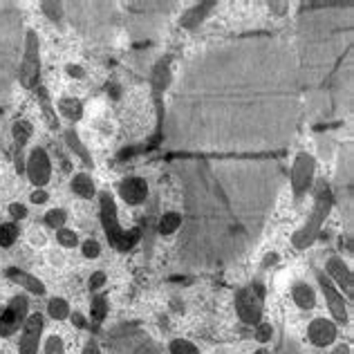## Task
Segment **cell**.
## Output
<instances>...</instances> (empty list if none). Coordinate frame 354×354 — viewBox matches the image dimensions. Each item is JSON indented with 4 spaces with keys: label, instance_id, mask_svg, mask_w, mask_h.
<instances>
[{
    "label": "cell",
    "instance_id": "obj_8",
    "mask_svg": "<svg viewBox=\"0 0 354 354\" xmlns=\"http://www.w3.org/2000/svg\"><path fill=\"white\" fill-rule=\"evenodd\" d=\"M110 354H162L160 346L137 323H121L108 332Z\"/></svg>",
    "mask_w": 354,
    "mask_h": 354
},
{
    "label": "cell",
    "instance_id": "obj_6",
    "mask_svg": "<svg viewBox=\"0 0 354 354\" xmlns=\"http://www.w3.org/2000/svg\"><path fill=\"white\" fill-rule=\"evenodd\" d=\"M177 3H124L126 25L133 39H148L162 30Z\"/></svg>",
    "mask_w": 354,
    "mask_h": 354
},
{
    "label": "cell",
    "instance_id": "obj_33",
    "mask_svg": "<svg viewBox=\"0 0 354 354\" xmlns=\"http://www.w3.org/2000/svg\"><path fill=\"white\" fill-rule=\"evenodd\" d=\"M169 352H171V354H200V350L195 348L191 341H184V339H175V341H171Z\"/></svg>",
    "mask_w": 354,
    "mask_h": 354
},
{
    "label": "cell",
    "instance_id": "obj_22",
    "mask_svg": "<svg viewBox=\"0 0 354 354\" xmlns=\"http://www.w3.org/2000/svg\"><path fill=\"white\" fill-rule=\"evenodd\" d=\"M292 298L294 303L301 307V310H312V307L316 305V296H314V290L307 283H298L294 285L292 290Z\"/></svg>",
    "mask_w": 354,
    "mask_h": 354
},
{
    "label": "cell",
    "instance_id": "obj_44",
    "mask_svg": "<svg viewBox=\"0 0 354 354\" xmlns=\"http://www.w3.org/2000/svg\"><path fill=\"white\" fill-rule=\"evenodd\" d=\"M68 74L74 79H83V74H86V72H83L81 65H68Z\"/></svg>",
    "mask_w": 354,
    "mask_h": 354
},
{
    "label": "cell",
    "instance_id": "obj_14",
    "mask_svg": "<svg viewBox=\"0 0 354 354\" xmlns=\"http://www.w3.org/2000/svg\"><path fill=\"white\" fill-rule=\"evenodd\" d=\"M25 171H27V177H30V182L34 186H39V189L50 182V177H52V162H50V155L45 153V148H41V146L34 148V151L30 153V157H27Z\"/></svg>",
    "mask_w": 354,
    "mask_h": 354
},
{
    "label": "cell",
    "instance_id": "obj_39",
    "mask_svg": "<svg viewBox=\"0 0 354 354\" xmlns=\"http://www.w3.org/2000/svg\"><path fill=\"white\" fill-rule=\"evenodd\" d=\"M9 213H12V218L14 220H23L25 216H27V209H25V204H12V207H9Z\"/></svg>",
    "mask_w": 354,
    "mask_h": 354
},
{
    "label": "cell",
    "instance_id": "obj_3",
    "mask_svg": "<svg viewBox=\"0 0 354 354\" xmlns=\"http://www.w3.org/2000/svg\"><path fill=\"white\" fill-rule=\"evenodd\" d=\"M303 113L314 128L341 124L352 110V3H303L296 21Z\"/></svg>",
    "mask_w": 354,
    "mask_h": 354
},
{
    "label": "cell",
    "instance_id": "obj_24",
    "mask_svg": "<svg viewBox=\"0 0 354 354\" xmlns=\"http://www.w3.org/2000/svg\"><path fill=\"white\" fill-rule=\"evenodd\" d=\"M63 137H65V142H68V146L72 148V151L81 157L83 164H86V166H95V162H92V157H90V151H88L86 146H83V142H81L79 135H77V130H72V128L65 130Z\"/></svg>",
    "mask_w": 354,
    "mask_h": 354
},
{
    "label": "cell",
    "instance_id": "obj_30",
    "mask_svg": "<svg viewBox=\"0 0 354 354\" xmlns=\"http://www.w3.org/2000/svg\"><path fill=\"white\" fill-rule=\"evenodd\" d=\"M41 9H43V14L54 23H61L65 18V5L63 3H52V0H45V3H41Z\"/></svg>",
    "mask_w": 354,
    "mask_h": 354
},
{
    "label": "cell",
    "instance_id": "obj_41",
    "mask_svg": "<svg viewBox=\"0 0 354 354\" xmlns=\"http://www.w3.org/2000/svg\"><path fill=\"white\" fill-rule=\"evenodd\" d=\"M269 12H274L276 16H285L290 12V5L287 3H269Z\"/></svg>",
    "mask_w": 354,
    "mask_h": 354
},
{
    "label": "cell",
    "instance_id": "obj_34",
    "mask_svg": "<svg viewBox=\"0 0 354 354\" xmlns=\"http://www.w3.org/2000/svg\"><path fill=\"white\" fill-rule=\"evenodd\" d=\"M57 240L61 242V247H68V249H72V247H77V245H79L77 234H74L72 229H65V227L57 231Z\"/></svg>",
    "mask_w": 354,
    "mask_h": 354
},
{
    "label": "cell",
    "instance_id": "obj_43",
    "mask_svg": "<svg viewBox=\"0 0 354 354\" xmlns=\"http://www.w3.org/2000/svg\"><path fill=\"white\" fill-rule=\"evenodd\" d=\"M72 321H74V325H77V328H81V330H86V328H88L86 316L79 314V312H74V314H72Z\"/></svg>",
    "mask_w": 354,
    "mask_h": 354
},
{
    "label": "cell",
    "instance_id": "obj_13",
    "mask_svg": "<svg viewBox=\"0 0 354 354\" xmlns=\"http://www.w3.org/2000/svg\"><path fill=\"white\" fill-rule=\"evenodd\" d=\"M27 310H30L27 296H14L0 316V337H12L21 330L27 321Z\"/></svg>",
    "mask_w": 354,
    "mask_h": 354
},
{
    "label": "cell",
    "instance_id": "obj_23",
    "mask_svg": "<svg viewBox=\"0 0 354 354\" xmlns=\"http://www.w3.org/2000/svg\"><path fill=\"white\" fill-rule=\"evenodd\" d=\"M72 191L79 195L83 200H92L97 195V189H95V182H92V177L86 175V173H79L74 175L72 180Z\"/></svg>",
    "mask_w": 354,
    "mask_h": 354
},
{
    "label": "cell",
    "instance_id": "obj_4",
    "mask_svg": "<svg viewBox=\"0 0 354 354\" xmlns=\"http://www.w3.org/2000/svg\"><path fill=\"white\" fill-rule=\"evenodd\" d=\"M23 43L25 27L21 7L9 0H0V106H5L12 97Z\"/></svg>",
    "mask_w": 354,
    "mask_h": 354
},
{
    "label": "cell",
    "instance_id": "obj_32",
    "mask_svg": "<svg viewBox=\"0 0 354 354\" xmlns=\"http://www.w3.org/2000/svg\"><path fill=\"white\" fill-rule=\"evenodd\" d=\"M18 238V227L14 222H7V225H0V247H12Z\"/></svg>",
    "mask_w": 354,
    "mask_h": 354
},
{
    "label": "cell",
    "instance_id": "obj_15",
    "mask_svg": "<svg viewBox=\"0 0 354 354\" xmlns=\"http://www.w3.org/2000/svg\"><path fill=\"white\" fill-rule=\"evenodd\" d=\"M316 281H319L325 301H328L332 319L339 321V323H348V307H346V301H343V294L334 287V283L323 272H316Z\"/></svg>",
    "mask_w": 354,
    "mask_h": 354
},
{
    "label": "cell",
    "instance_id": "obj_36",
    "mask_svg": "<svg viewBox=\"0 0 354 354\" xmlns=\"http://www.w3.org/2000/svg\"><path fill=\"white\" fill-rule=\"evenodd\" d=\"M256 341H260V343H267V341H272V337H274V328L269 323H263L260 321L258 325H256Z\"/></svg>",
    "mask_w": 354,
    "mask_h": 354
},
{
    "label": "cell",
    "instance_id": "obj_26",
    "mask_svg": "<svg viewBox=\"0 0 354 354\" xmlns=\"http://www.w3.org/2000/svg\"><path fill=\"white\" fill-rule=\"evenodd\" d=\"M180 227H182V213L169 211V213H164V216L160 218V225H157V231H160L162 236H173Z\"/></svg>",
    "mask_w": 354,
    "mask_h": 354
},
{
    "label": "cell",
    "instance_id": "obj_16",
    "mask_svg": "<svg viewBox=\"0 0 354 354\" xmlns=\"http://www.w3.org/2000/svg\"><path fill=\"white\" fill-rule=\"evenodd\" d=\"M43 314H32L27 316V321L23 325V337L18 343V352L21 354H39V341H41V332H43Z\"/></svg>",
    "mask_w": 354,
    "mask_h": 354
},
{
    "label": "cell",
    "instance_id": "obj_1",
    "mask_svg": "<svg viewBox=\"0 0 354 354\" xmlns=\"http://www.w3.org/2000/svg\"><path fill=\"white\" fill-rule=\"evenodd\" d=\"M294 48L249 32L204 48L184 65L164 110L162 142L186 155H272L301 128Z\"/></svg>",
    "mask_w": 354,
    "mask_h": 354
},
{
    "label": "cell",
    "instance_id": "obj_7",
    "mask_svg": "<svg viewBox=\"0 0 354 354\" xmlns=\"http://www.w3.org/2000/svg\"><path fill=\"white\" fill-rule=\"evenodd\" d=\"M334 207V193L330 189V184L325 180L316 182V189H314V209H312V216L307 218V222L303 225V229H298L296 234L292 236V245L296 249H307L312 242L319 238L321 229L328 220L330 211Z\"/></svg>",
    "mask_w": 354,
    "mask_h": 354
},
{
    "label": "cell",
    "instance_id": "obj_9",
    "mask_svg": "<svg viewBox=\"0 0 354 354\" xmlns=\"http://www.w3.org/2000/svg\"><path fill=\"white\" fill-rule=\"evenodd\" d=\"M99 213H101V225H104L110 247H115L117 251H130L133 247H137L139 238H142V231L139 229L126 231L119 225L117 204H115V198L108 191L99 193Z\"/></svg>",
    "mask_w": 354,
    "mask_h": 354
},
{
    "label": "cell",
    "instance_id": "obj_28",
    "mask_svg": "<svg viewBox=\"0 0 354 354\" xmlns=\"http://www.w3.org/2000/svg\"><path fill=\"white\" fill-rule=\"evenodd\" d=\"M90 314H92V321H95V328H99V325L104 323L106 316H108V298L106 296H95V298H92Z\"/></svg>",
    "mask_w": 354,
    "mask_h": 354
},
{
    "label": "cell",
    "instance_id": "obj_5",
    "mask_svg": "<svg viewBox=\"0 0 354 354\" xmlns=\"http://www.w3.org/2000/svg\"><path fill=\"white\" fill-rule=\"evenodd\" d=\"M70 25L83 39L92 43H106L117 27V5L113 3H63Z\"/></svg>",
    "mask_w": 354,
    "mask_h": 354
},
{
    "label": "cell",
    "instance_id": "obj_47",
    "mask_svg": "<svg viewBox=\"0 0 354 354\" xmlns=\"http://www.w3.org/2000/svg\"><path fill=\"white\" fill-rule=\"evenodd\" d=\"M256 354H272V352H267V350H258Z\"/></svg>",
    "mask_w": 354,
    "mask_h": 354
},
{
    "label": "cell",
    "instance_id": "obj_2",
    "mask_svg": "<svg viewBox=\"0 0 354 354\" xmlns=\"http://www.w3.org/2000/svg\"><path fill=\"white\" fill-rule=\"evenodd\" d=\"M184 193L177 258L211 272L247 254L283 191L287 171L272 155H186L173 162Z\"/></svg>",
    "mask_w": 354,
    "mask_h": 354
},
{
    "label": "cell",
    "instance_id": "obj_42",
    "mask_svg": "<svg viewBox=\"0 0 354 354\" xmlns=\"http://www.w3.org/2000/svg\"><path fill=\"white\" fill-rule=\"evenodd\" d=\"M48 198H50V195L45 193L43 189H36V191L32 193V202H34V204H45V202H48Z\"/></svg>",
    "mask_w": 354,
    "mask_h": 354
},
{
    "label": "cell",
    "instance_id": "obj_40",
    "mask_svg": "<svg viewBox=\"0 0 354 354\" xmlns=\"http://www.w3.org/2000/svg\"><path fill=\"white\" fill-rule=\"evenodd\" d=\"M81 354H104V352H101L99 343H97L95 339H88V341H86V346H83V352H81Z\"/></svg>",
    "mask_w": 354,
    "mask_h": 354
},
{
    "label": "cell",
    "instance_id": "obj_17",
    "mask_svg": "<svg viewBox=\"0 0 354 354\" xmlns=\"http://www.w3.org/2000/svg\"><path fill=\"white\" fill-rule=\"evenodd\" d=\"M325 269H328V278H330V281L337 283L341 290L346 292V296L352 298L354 296V276L350 272V267L346 265V260L339 258V256H330Z\"/></svg>",
    "mask_w": 354,
    "mask_h": 354
},
{
    "label": "cell",
    "instance_id": "obj_11",
    "mask_svg": "<svg viewBox=\"0 0 354 354\" xmlns=\"http://www.w3.org/2000/svg\"><path fill=\"white\" fill-rule=\"evenodd\" d=\"M265 307V287L260 283H254L249 287H242L236 292V312L238 319L245 325H258L263 319Z\"/></svg>",
    "mask_w": 354,
    "mask_h": 354
},
{
    "label": "cell",
    "instance_id": "obj_20",
    "mask_svg": "<svg viewBox=\"0 0 354 354\" xmlns=\"http://www.w3.org/2000/svg\"><path fill=\"white\" fill-rule=\"evenodd\" d=\"M307 339H310L316 348H325L337 339V325L328 319H314L307 328Z\"/></svg>",
    "mask_w": 354,
    "mask_h": 354
},
{
    "label": "cell",
    "instance_id": "obj_25",
    "mask_svg": "<svg viewBox=\"0 0 354 354\" xmlns=\"http://www.w3.org/2000/svg\"><path fill=\"white\" fill-rule=\"evenodd\" d=\"M59 113L70 121H79L83 117V104L74 97H63L59 101Z\"/></svg>",
    "mask_w": 354,
    "mask_h": 354
},
{
    "label": "cell",
    "instance_id": "obj_35",
    "mask_svg": "<svg viewBox=\"0 0 354 354\" xmlns=\"http://www.w3.org/2000/svg\"><path fill=\"white\" fill-rule=\"evenodd\" d=\"M45 354H65V343H63V339L57 337V334L48 337V341H45Z\"/></svg>",
    "mask_w": 354,
    "mask_h": 354
},
{
    "label": "cell",
    "instance_id": "obj_19",
    "mask_svg": "<svg viewBox=\"0 0 354 354\" xmlns=\"http://www.w3.org/2000/svg\"><path fill=\"white\" fill-rule=\"evenodd\" d=\"M216 7H218V3L216 0H204V3H198V5H193V7H189L186 12L182 14V18H180V25L184 27V30H189V32H193V30H198V27L207 21V18L216 12Z\"/></svg>",
    "mask_w": 354,
    "mask_h": 354
},
{
    "label": "cell",
    "instance_id": "obj_37",
    "mask_svg": "<svg viewBox=\"0 0 354 354\" xmlns=\"http://www.w3.org/2000/svg\"><path fill=\"white\" fill-rule=\"evenodd\" d=\"M81 251H83V256H86V258H97L101 254V247H99L97 240H86V242H83Z\"/></svg>",
    "mask_w": 354,
    "mask_h": 354
},
{
    "label": "cell",
    "instance_id": "obj_18",
    "mask_svg": "<svg viewBox=\"0 0 354 354\" xmlns=\"http://www.w3.org/2000/svg\"><path fill=\"white\" fill-rule=\"evenodd\" d=\"M117 191L121 195V200L130 207H137V204L146 202L148 198V184L144 177H126V180H121Z\"/></svg>",
    "mask_w": 354,
    "mask_h": 354
},
{
    "label": "cell",
    "instance_id": "obj_10",
    "mask_svg": "<svg viewBox=\"0 0 354 354\" xmlns=\"http://www.w3.org/2000/svg\"><path fill=\"white\" fill-rule=\"evenodd\" d=\"M16 79L21 81L25 90H34L41 86V41L34 30L25 32L23 57L21 63H18Z\"/></svg>",
    "mask_w": 354,
    "mask_h": 354
},
{
    "label": "cell",
    "instance_id": "obj_46",
    "mask_svg": "<svg viewBox=\"0 0 354 354\" xmlns=\"http://www.w3.org/2000/svg\"><path fill=\"white\" fill-rule=\"evenodd\" d=\"M332 354H350V346H339Z\"/></svg>",
    "mask_w": 354,
    "mask_h": 354
},
{
    "label": "cell",
    "instance_id": "obj_29",
    "mask_svg": "<svg viewBox=\"0 0 354 354\" xmlns=\"http://www.w3.org/2000/svg\"><path fill=\"white\" fill-rule=\"evenodd\" d=\"M48 314L52 316L54 321H63L70 316V305L68 301H63V298H52L50 305H48Z\"/></svg>",
    "mask_w": 354,
    "mask_h": 354
},
{
    "label": "cell",
    "instance_id": "obj_21",
    "mask_svg": "<svg viewBox=\"0 0 354 354\" xmlns=\"http://www.w3.org/2000/svg\"><path fill=\"white\" fill-rule=\"evenodd\" d=\"M7 278H12L14 283L25 287V290L30 292V294H36V296H43L45 294V285L39 281V278L32 276V274H27V272H23V269H18V267H9L7 269Z\"/></svg>",
    "mask_w": 354,
    "mask_h": 354
},
{
    "label": "cell",
    "instance_id": "obj_27",
    "mask_svg": "<svg viewBox=\"0 0 354 354\" xmlns=\"http://www.w3.org/2000/svg\"><path fill=\"white\" fill-rule=\"evenodd\" d=\"M12 135H14V142H16V153H21V148L27 144V139L32 137V124H30L27 119H18V121H14Z\"/></svg>",
    "mask_w": 354,
    "mask_h": 354
},
{
    "label": "cell",
    "instance_id": "obj_38",
    "mask_svg": "<svg viewBox=\"0 0 354 354\" xmlns=\"http://www.w3.org/2000/svg\"><path fill=\"white\" fill-rule=\"evenodd\" d=\"M104 285H106V274H104V272H95V274L90 276L88 287H90L92 292H95V290H101Z\"/></svg>",
    "mask_w": 354,
    "mask_h": 354
},
{
    "label": "cell",
    "instance_id": "obj_45",
    "mask_svg": "<svg viewBox=\"0 0 354 354\" xmlns=\"http://www.w3.org/2000/svg\"><path fill=\"white\" fill-rule=\"evenodd\" d=\"M274 263H278V254H267L263 260V267H272Z\"/></svg>",
    "mask_w": 354,
    "mask_h": 354
},
{
    "label": "cell",
    "instance_id": "obj_12",
    "mask_svg": "<svg viewBox=\"0 0 354 354\" xmlns=\"http://www.w3.org/2000/svg\"><path fill=\"white\" fill-rule=\"evenodd\" d=\"M314 173H316V160L310 153H298L292 173H290V182H292V191H294V200L301 202L303 195L310 191V186L314 182Z\"/></svg>",
    "mask_w": 354,
    "mask_h": 354
},
{
    "label": "cell",
    "instance_id": "obj_31",
    "mask_svg": "<svg viewBox=\"0 0 354 354\" xmlns=\"http://www.w3.org/2000/svg\"><path fill=\"white\" fill-rule=\"evenodd\" d=\"M65 220H68V213H65L63 209H52V211H48L45 213V225H48L50 229H63L65 227Z\"/></svg>",
    "mask_w": 354,
    "mask_h": 354
}]
</instances>
